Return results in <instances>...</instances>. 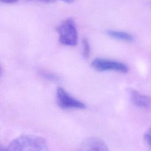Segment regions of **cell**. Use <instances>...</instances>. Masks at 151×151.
Instances as JSON below:
<instances>
[{"label": "cell", "instance_id": "obj_1", "mask_svg": "<svg viewBox=\"0 0 151 151\" xmlns=\"http://www.w3.org/2000/svg\"><path fill=\"white\" fill-rule=\"evenodd\" d=\"M7 150L47 151L48 147L46 140L38 136L23 134L12 140L7 146Z\"/></svg>", "mask_w": 151, "mask_h": 151}, {"label": "cell", "instance_id": "obj_2", "mask_svg": "<svg viewBox=\"0 0 151 151\" xmlns=\"http://www.w3.org/2000/svg\"><path fill=\"white\" fill-rule=\"evenodd\" d=\"M59 41L67 46H75L78 42V32L76 24L72 18L65 19L57 27Z\"/></svg>", "mask_w": 151, "mask_h": 151}, {"label": "cell", "instance_id": "obj_3", "mask_svg": "<svg viewBox=\"0 0 151 151\" xmlns=\"http://www.w3.org/2000/svg\"><path fill=\"white\" fill-rule=\"evenodd\" d=\"M91 65L98 71H116L126 73L129 70L128 67L123 63L101 58H97L93 60Z\"/></svg>", "mask_w": 151, "mask_h": 151}, {"label": "cell", "instance_id": "obj_4", "mask_svg": "<svg viewBox=\"0 0 151 151\" xmlns=\"http://www.w3.org/2000/svg\"><path fill=\"white\" fill-rule=\"evenodd\" d=\"M56 97L57 103L62 109H83L86 107L84 103L70 96L62 87L57 88Z\"/></svg>", "mask_w": 151, "mask_h": 151}, {"label": "cell", "instance_id": "obj_5", "mask_svg": "<svg viewBox=\"0 0 151 151\" xmlns=\"http://www.w3.org/2000/svg\"><path fill=\"white\" fill-rule=\"evenodd\" d=\"M80 150H99L107 151L109 150L106 143L100 138L96 137H90L85 139L81 143Z\"/></svg>", "mask_w": 151, "mask_h": 151}, {"label": "cell", "instance_id": "obj_6", "mask_svg": "<svg viewBox=\"0 0 151 151\" xmlns=\"http://www.w3.org/2000/svg\"><path fill=\"white\" fill-rule=\"evenodd\" d=\"M129 93L131 101L136 106L143 108H148L151 106V99L149 97L141 94L133 89H130Z\"/></svg>", "mask_w": 151, "mask_h": 151}, {"label": "cell", "instance_id": "obj_7", "mask_svg": "<svg viewBox=\"0 0 151 151\" xmlns=\"http://www.w3.org/2000/svg\"><path fill=\"white\" fill-rule=\"evenodd\" d=\"M106 34L113 38L119 40L121 41L131 42L133 41L134 40V38L132 35L124 31L109 29L106 31Z\"/></svg>", "mask_w": 151, "mask_h": 151}, {"label": "cell", "instance_id": "obj_8", "mask_svg": "<svg viewBox=\"0 0 151 151\" xmlns=\"http://www.w3.org/2000/svg\"><path fill=\"white\" fill-rule=\"evenodd\" d=\"M40 74L44 78L50 81H58L59 80V77L54 73L43 70L40 71Z\"/></svg>", "mask_w": 151, "mask_h": 151}, {"label": "cell", "instance_id": "obj_9", "mask_svg": "<svg viewBox=\"0 0 151 151\" xmlns=\"http://www.w3.org/2000/svg\"><path fill=\"white\" fill-rule=\"evenodd\" d=\"M83 44V55L85 58H88L90 53V46L87 38H84L82 41Z\"/></svg>", "mask_w": 151, "mask_h": 151}, {"label": "cell", "instance_id": "obj_10", "mask_svg": "<svg viewBox=\"0 0 151 151\" xmlns=\"http://www.w3.org/2000/svg\"><path fill=\"white\" fill-rule=\"evenodd\" d=\"M144 139L148 146L151 147V129L144 136Z\"/></svg>", "mask_w": 151, "mask_h": 151}, {"label": "cell", "instance_id": "obj_11", "mask_svg": "<svg viewBox=\"0 0 151 151\" xmlns=\"http://www.w3.org/2000/svg\"><path fill=\"white\" fill-rule=\"evenodd\" d=\"M0 1L4 4H14L18 1L19 0H0Z\"/></svg>", "mask_w": 151, "mask_h": 151}, {"label": "cell", "instance_id": "obj_12", "mask_svg": "<svg viewBox=\"0 0 151 151\" xmlns=\"http://www.w3.org/2000/svg\"><path fill=\"white\" fill-rule=\"evenodd\" d=\"M28 1H41V2H47V3H50V2H54L55 0H28Z\"/></svg>", "mask_w": 151, "mask_h": 151}, {"label": "cell", "instance_id": "obj_13", "mask_svg": "<svg viewBox=\"0 0 151 151\" xmlns=\"http://www.w3.org/2000/svg\"><path fill=\"white\" fill-rule=\"evenodd\" d=\"M65 2H67V3H72L74 1H75L76 0H61Z\"/></svg>", "mask_w": 151, "mask_h": 151}]
</instances>
